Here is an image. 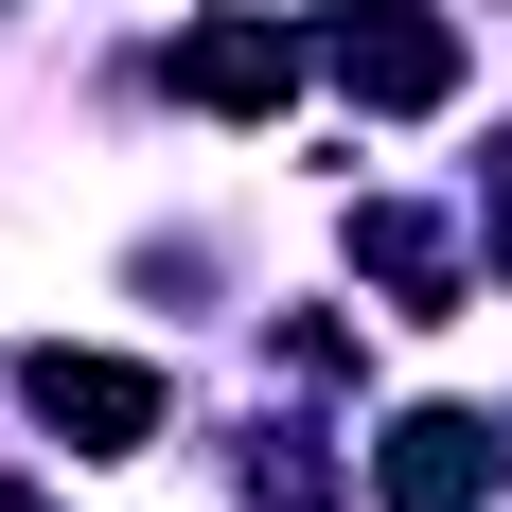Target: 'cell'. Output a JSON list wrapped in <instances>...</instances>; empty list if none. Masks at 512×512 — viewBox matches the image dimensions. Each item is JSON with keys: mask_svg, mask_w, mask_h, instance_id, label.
Masks as SVG:
<instances>
[{"mask_svg": "<svg viewBox=\"0 0 512 512\" xmlns=\"http://www.w3.org/2000/svg\"><path fill=\"white\" fill-rule=\"evenodd\" d=\"M354 265H371L407 318H460V248H442L424 212H389V195H371V212H354Z\"/></svg>", "mask_w": 512, "mask_h": 512, "instance_id": "obj_5", "label": "cell"}, {"mask_svg": "<svg viewBox=\"0 0 512 512\" xmlns=\"http://www.w3.org/2000/svg\"><path fill=\"white\" fill-rule=\"evenodd\" d=\"M318 71H336L354 106H389V124H407V106L460 89V18H442V0H354V18L318 36Z\"/></svg>", "mask_w": 512, "mask_h": 512, "instance_id": "obj_1", "label": "cell"}, {"mask_svg": "<svg viewBox=\"0 0 512 512\" xmlns=\"http://www.w3.org/2000/svg\"><path fill=\"white\" fill-rule=\"evenodd\" d=\"M0 512H53V495H0Z\"/></svg>", "mask_w": 512, "mask_h": 512, "instance_id": "obj_7", "label": "cell"}, {"mask_svg": "<svg viewBox=\"0 0 512 512\" xmlns=\"http://www.w3.org/2000/svg\"><path fill=\"white\" fill-rule=\"evenodd\" d=\"M248 495H265V512H318L336 477H318V442H301V424H265V442H248Z\"/></svg>", "mask_w": 512, "mask_h": 512, "instance_id": "obj_6", "label": "cell"}, {"mask_svg": "<svg viewBox=\"0 0 512 512\" xmlns=\"http://www.w3.org/2000/svg\"><path fill=\"white\" fill-rule=\"evenodd\" d=\"M477 495H495V424H477V407H407V424H389L371 512H477Z\"/></svg>", "mask_w": 512, "mask_h": 512, "instance_id": "obj_3", "label": "cell"}, {"mask_svg": "<svg viewBox=\"0 0 512 512\" xmlns=\"http://www.w3.org/2000/svg\"><path fill=\"white\" fill-rule=\"evenodd\" d=\"M18 407H36L71 460H142V442H159V371H142V354H71V336H53V354H18Z\"/></svg>", "mask_w": 512, "mask_h": 512, "instance_id": "obj_2", "label": "cell"}, {"mask_svg": "<svg viewBox=\"0 0 512 512\" xmlns=\"http://www.w3.org/2000/svg\"><path fill=\"white\" fill-rule=\"evenodd\" d=\"M301 71H318V53L283 36V18H212V36H177V89H195V106H230V124L301 106Z\"/></svg>", "mask_w": 512, "mask_h": 512, "instance_id": "obj_4", "label": "cell"}]
</instances>
